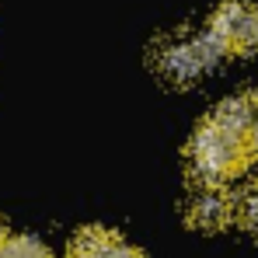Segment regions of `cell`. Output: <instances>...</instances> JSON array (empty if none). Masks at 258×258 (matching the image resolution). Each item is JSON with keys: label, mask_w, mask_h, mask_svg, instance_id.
Masks as SVG:
<instances>
[{"label": "cell", "mask_w": 258, "mask_h": 258, "mask_svg": "<svg viewBox=\"0 0 258 258\" xmlns=\"http://www.w3.org/2000/svg\"><path fill=\"white\" fill-rule=\"evenodd\" d=\"M248 136L234 133V129L220 126V122H206L196 129L192 143H188V164L192 174L203 185H223L248 164Z\"/></svg>", "instance_id": "1"}, {"label": "cell", "mask_w": 258, "mask_h": 258, "mask_svg": "<svg viewBox=\"0 0 258 258\" xmlns=\"http://www.w3.org/2000/svg\"><path fill=\"white\" fill-rule=\"evenodd\" d=\"M157 70L174 81V84H192L199 81L203 74H210L216 63L223 59V49L213 42L210 32H199V35H178L168 39L157 49Z\"/></svg>", "instance_id": "2"}, {"label": "cell", "mask_w": 258, "mask_h": 258, "mask_svg": "<svg viewBox=\"0 0 258 258\" xmlns=\"http://www.w3.org/2000/svg\"><path fill=\"white\" fill-rule=\"evenodd\" d=\"M213 42L227 52H255L258 49V0H227L210 18Z\"/></svg>", "instance_id": "3"}, {"label": "cell", "mask_w": 258, "mask_h": 258, "mask_svg": "<svg viewBox=\"0 0 258 258\" xmlns=\"http://www.w3.org/2000/svg\"><path fill=\"white\" fill-rule=\"evenodd\" d=\"M188 220L203 230H220L234 220V199L223 192V185H203L188 199Z\"/></svg>", "instance_id": "4"}, {"label": "cell", "mask_w": 258, "mask_h": 258, "mask_svg": "<svg viewBox=\"0 0 258 258\" xmlns=\"http://www.w3.org/2000/svg\"><path fill=\"white\" fill-rule=\"evenodd\" d=\"M70 258H140V251L129 241H122L119 234L94 227V230L77 234V241L70 248Z\"/></svg>", "instance_id": "5"}, {"label": "cell", "mask_w": 258, "mask_h": 258, "mask_svg": "<svg viewBox=\"0 0 258 258\" xmlns=\"http://www.w3.org/2000/svg\"><path fill=\"white\" fill-rule=\"evenodd\" d=\"M255 112H258L255 94H234V98H227V101L213 112V122L234 129V133H241V136H248V129H251V122H255Z\"/></svg>", "instance_id": "6"}, {"label": "cell", "mask_w": 258, "mask_h": 258, "mask_svg": "<svg viewBox=\"0 0 258 258\" xmlns=\"http://www.w3.org/2000/svg\"><path fill=\"white\" fill-rule=\"evenodd\" d=\"M0 258H52V255L35 237H7V241H0Z\"/></svg>", "instance_id": "7"}, {"label": "cell", "mask_w": 258, "mask_h": 258, "mask_svg": "<svg viewBox=\"0 0 258 258\" xmlns=\"http://www.w3.org/2000/svg\"><path fill=\"white\" fill-rule=\"evenodd\" d=\"M241 220H244L251 230H258V178L251 181V188H248L244 199H241Z\"/></svg>", "instance_id": "8"}, {"label": "cell", "mask_w": 258, "mask_h": 258, "mask_svg": "<svg viewBox=\"0 0 258 258\" xmlns=\"http://www.w3.org/2000/svg\"><path fill=\"white\" fill-rule=\"evenodd\" d=\"M248 150H251V154H258V112H255V122H251V129H248Z\"/></svg>", "instance_id": "9"}, {"label": "cell", "mask_w": 258, "mask_h": 258, "mask_svg": "<svg viewBox=\"0 0 258 258\" xmlns=\"http://www.w3.org/2000/svg\"><path fill=\"white\" fill-rule=\"evenodd\" d=\"M0 241H4V234H0Z\"/></svg>", "instance_id": "10"}]
</instances>
